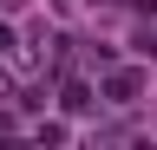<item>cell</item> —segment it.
Wrapping results in <instances>:
<instances>
[{
	"label": "cell",
	"instance_id": "6da1fadb",
	"mask_svg": "<svg viewBox=\"0 0 157 150\" xmlns=\"http://www.w3.org/2000/svg\"><path fill=\"white\" fill-rule=\"evenodd\" d=\"M137 98V72H111V104H131Z\"/></svg>",
	"mask_w": 157,
	"mask_h": 150
},
{
	"label": "cell",
	"instance_id": "7a4b0ae2",
	"mask_svg": "<svg viewBox=\"0 0 157 150\" xmlns=\"http://www.w3.org/2000/svg\"><path fill=\"white\" fill-rule=\"evenodd\" d=\"M92 104H98V98H92L85 85H72V91H66V111H92Z\"/></svg>",
	"mask_w": 157,
	"mask_h": 150
},
{
	"label": "cell",
	"instance_id": "3957f363",
	"mask_svg": "<svg viewBox=\"0 0 157 150\" xmlns=\"http://www.w3.org/2000/svg\"><path fill=\"white\" fill-rule=\"evenodd\" d=\"M13 7H26V0H0V13H13Z\"/></svg>",
	"mask_w": 157,
	"mask_h": 150
},
{
	"label": "cell",
	"instance_id": "277c9868",
	"mask_svg": "<svg viewBox=\"0 0 157 150\" xmlns=\"http://www.w3.org/2000/svg\"><path fill=\"white\" fill-rule=\"evenodd\" d=\"M7 91H13V85H7V72H0V98H7Z\"/></svg>",
	"mask_w": 157,
	"mask_h": 150
}]
</instances>
